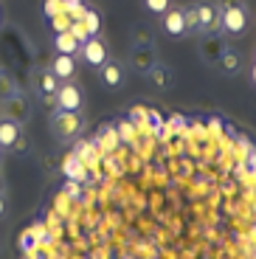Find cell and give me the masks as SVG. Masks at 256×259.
<instances>
[{
    "label": "cell",
    "instance_id": "ac0fdd59",
    "mask_svg": "<svg viewBox=\"0 0 256 259\" xmlns=\"http://www.w3.org/2000/svg\"><path fill=\"white\" fill-rule=\"evenodd\" d=\"M133 46H155L152 34L147 31V28H135L133 31Z\"/></svg>",
    "mask_w": 256,
    "mask_h": 259
},
{
    "label": "cell",
    "instance_id": "277c9868",
    "mask_svg": "<svg viewBox=\"0 0 256 259\" xmlns=\"http://www.w3.org/2000/svg\"><path fill=\"white\" fill-rule=\"evenodd\" d=\"M194 14H197L200 34L220 31V6L217 3H211V0H200V3H194Z\"/></svg>",
    "mask_w": 256,
    "mask_h": 259
},
{
    "label": "cell",
    "instance_id": "d6986e66",
    "mask_svg": "<svg viewBox=\"0 0 256 259\" xmlns=\"http://www.w3.org/2000/svg\"><path fill=\"white\" fill-rule=\"evenodd\" d=\"M186 31H189V34H200L197 14H194V6H189V9H186Z\"/></svg>",
    "mask_w": 256,
    "mask_h": 259
},
{
    "label": "cell",
    "instance_id": "2e32d148",
    "mask_svg": "<svg viewBox=\"0 0 256 259\" xmlns=\"http://www.w3.org/2000/svg\"><path fill=\"white\" fill-rule=\"evenodd\" d=\"M54 46H57L59 54H73V51H79V39L73 37L71 28H62V31L54 37Z\"/></svg>",
    "mask_w": 256,
    "mask_h": 259
},
{
    "label": "cell",
    "instance_id": "ba28073f",
    "mask_svg": "<svg viewBox=\"0 0 256 259\" xmlns=\"http://www.w3.org/2000/svg\"><path fill=\"white\" fill-rule=\"evenodd\" d=\"M158 62V57H155V46H133V51H130V68H133L135 73H149V68Z\"/></svg>",
    "mask_w": 256,
    "mask_h": 259
},
{
    "label": "cell",
    "instance_id": "52a82bcc",
    "mask_svg": "<svg viewBox=\"0 0 256 259\" xmlns=\"http://www.w3.org/2000/svg\"><path fill=\"white\" fill-rule=\"evenodd\" d=\"M54 99H57V107H59V110H73V113H79V110H82V104H84L82 91H79L73 82H62V84H59V91L54 93Z\"/></svg>",
    "mask_w": 256,
    "mask_h": 259
},
{
    "label": "cell",
    "instance_id": "3957f363",
    "mask_svg": "<svg viewBox=\"0 0 256 259\" xmlns=\"http://www.w3.org/2000/svg\"><path fill=\"white\" fill-rule=\"evenodd\" d=\"M200 59H203L205 65H217L220 57H223L225 51H228V42H225V34L223 31H214V34H203V39H200Z\"/></svg>",
    "mask_w": 256,
    "mask_h": 259
},
{
    "label": "cell",
    "instance_id": "603a6c76",
    "mask_svg": "<svg viewBox=\"0 0 256 259\" xmlns=\"http://www.w3.org/2000/svg\"><path fill=\"white\" fill-rule=\"evenodd\" d=\"M3 214H6V197L0 194V217H3Z\"/></svg>",
    "mask_w": 256,
    "mask_h": 259
},
{
    "label": "cell",
    "instance_id": "d4e9b609",
    "mask_svg": "<svg viewBox=\"0 0 256 259\" xmlns=\"http://www.w3.org/2000/svg\"><path fill=\"white\" fill-rule=\"evenodd\" d=\"M253 59H256V54H253Z\"/></svg>",
    "mask_w": 256,
    "mask_h": 259
},
{
    "label": "cell",
    "instance_id": "30bf717a",
    "mask_svg": "<svg viewBox=\"0 0 256 259\" xmlns=\"http://www.w3.org/2000/svg\"><path fill=\"white\" fill-rule=\"evenodd\" d=\"M79 51H82L84 62L93 65V68H99V65H102L104 59L110 57V54H107V46H104L99 37H88V39H84V46H79Z\"/></svg>",
    "mask_w": 256,
    "mask_h": 259
},
{
    "label": "cell",
    "instance_id": "9c48e42d",
    "mask_svg": "<svg viewBox=\"0 0 256 259\" xmlns=\"http://www.w3.org/2000/svg\"><path fill=\"white\" fill-rule=\"evenodd\" d=\"M23 141V124L12 121V118H0V152L14 149Z\"/></svg>",
    "mask_w": 256,
    "mask_h": 259
},
{
    "label": "cell",
    "instance_id": "7a4b0ae2",
    "mask_svg": "<svg viewBox=\"0 0 256 259\" xmlns=\"http://www.w3.org/2000/svg\"><path fill=\"white\" fill-rule=\"evenodd\" d=\"M248 23H250V14L245 3H234V6L220 9V31L225 37H245Z\"/></svg>",
    "mask_w": 256,
    "mask_h": 259
},
{
    "label": "cell",
    "instance_id": "ffe728a7",
    "mask_svg": "<svg viewBox=\"0 0 256 259\" xmlns=\"http://www.w3.org/2000/svg\"><path fill=\"white\" fill-rule=\"evenodd\" d=\"M59 12H65L62 0H45V14H48V17H57Z\"/></svg>",
    "mask_w": 256,
    "mask_h": 259
},
{
    "label": "cell",
    "instance_id": "e0dca14e",
    "mask_svg": "<svg viewBox=\"0 0 256 259\" xmlns=\"http://www.w3.org/2000/svg\"><path fill=\"white\" fill-rule=\"evenodd\" d=\"M141 6H144V12H149L152 17H160V14L172 6V0H141Z\"/></svg>",
    "mask_w": 256,
    "mask_h": 259
},
{
    "label": "cell",
    "instance_id": "8992f818",
    "mask_svg": "<svg viewBox=\"0 0 256 259\" xmlns=\"http://www.w3.org/2000/svg\"><path fill=\"white\" fill-rule=\"evenodd\" d=\"M124 79H127V73H124V65L118 62V59L107 57L102 65H99V82H102L104 88L118 91V88L124 84Z\"/></svg>",
    "mask_w": 256,
    "mask_h": 259
},
{
    "label": "cell",
    "instance_id": "4fadbf2b",
    "mask_svg": "<svg viewBox=\"0 0 256 259\" xmlns=\"http://www.w3.org/2000/svg\"><path fill=\"white\" fill-rule=\"evenodd\" d=\"M3 102H6V118H12V121H17V124L28 121V104L20 93H12V96L3 99Z\"/></svg>",
    "mask_w": 256,
    "mask_h": 259
},
{
    "label": "cell",
    "instance_id": "44dd1931",
    "mask_svg": "<svg viewBox=\"0 0 256 259\" xmlns=\"http://www.w3.org/2000/svg\"><path fill=\"white\" fill-rule=\"evenodd\" d=\"M234 3H242V0H217L220 9H223V6H234Z\"/></svg>",
    "mask_w": 256,
    "mask_h": 259
},
{
    "label": "cell",
    "instance_id": "6da1fadb",
    "mask_svg": "<svg viewBox=\"0 0 256 259\" xmlns=\"http://www.w3.org/2000/svg\"><path fill=\"white\" fill-rule=\"evenodd\" d=\"M48 127H51V136L57 141H73L84 133V118L82 113H73V110H57Z\"/></svg>",
    "mask_w": 256,
    "mask_h": 259
},
{
    "label": "cell",
    "instance_id": "9a60e30c",
    "mask_svg": "<svg viewBox=\"0 0 256 259\" xmlns=\"http://www.w3.org/2000/svg\"><path fill=\"white\" fill-rule=\"evenodd\" d=\"M34 82H37V91L42 93V96H54V93L59 91V84H62V82H59V79L51 73V68H48V71H39Z\"/></svg>",
    "mask_w": 256,
    "mask_h": 259
},
{
    "label": "cell",
    "instance_id": "cb8c5ba5",
    "mask_svg": "<svg viewBox=\"0 0 256 259\" xmlns=\"http://www.w3.org/2000/svg\"><path fill=\"white\" fill-rule=\"evenodd\" d=\"M6 192V181H3V178H0V194Z\"/></svg>",
    "mask_w": 256,
    "mask_h": 259
},
{
    "label": "cell",
    "instance_id": "8fae6325",
    "mask_svg": "<svg viewBox=\"0 0 256 259\" xmlns=\"http://www.w3.org/2000/svg\"><path fill=\"white\" fill-rule=\"evenodd\" d=\"M144 76L149 79V84H152L155 91H169L175 84V73L169 71L163 62H155L152 68H149V73H144Z\"/></svg>",
    "mask_w": 256,
    "mask_h": 259
},
{
    "label": "cell",
    "instance_id": "7402d4cb",
    "mask_svg": "<svg viewBox=\"0 0 256 259\" xmlns=\"http://www.w3.org/2000/svg\"><path fill=\"white\" fill-rule=\"evenodd\" d=\"M248 76H250V82H253V88H256V59H253V65H250V73H248Z\"/></svg>",
    "mask_w": 256,
    "mask_h": 259
},
{
    "label": "cell",
    "instance_id": "5bb4252c",
    "mask_svg": "<svg viewBox=\"0 0 256 259\" xmlns=\"http://www.w3.org/2000/svg\"><path fill=\"white\" fill-rule=\"evenodd\" d=\"M217 68H220V73H223V76H228V79H231V76H237V73L242 71V57H239L234 48H228V51L220 57Z\"/></svg>",
    "mask_w": 256,
    "mask_h": 259
},
{
    "label": "cell",
    "instance_id": "5b68a950",
    "mask_svg": "<svg viewBox=\"0 0 256 259\" xmlns=\"http://www.w3.org/2000/svg\"><path fill=\"white\" fill-rule=\"evenodd\" d=\"M160 31L166 34V37H189V31H186V9H175L169 6L166 12L160 14Z\"/></svg>",
    "mask_w": 256,
    "mask_h": 259
},
{
    "label": "cell",
    "instance_id": "7c38bea8",
    "mask_svg": "<svg viewBox=\"0 0 256 259\" xmlns=\"http://www.w3.org/2000/svg\"><path fill=\"white\" fill-rule=\"evenodd\" d=\"M51 73L59 79V82L73 79V73H76V59H73V54H57L54 62H51Z\"/></svg>",
    "mask_w": 256,
    "mask_h": 259
}]
</instances>
